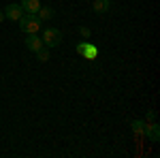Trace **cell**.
<instances>
[{
  "instance_id": "obj_10",
  "label": "cell",
  "mask_w": 160,
  "mask_h": 158,
  "mask_svg": "<svg viewBox=\"0 0 160 158\" xmlns=\"http://www.w3.org/2000/svg\"><path fill=\"white\" fill-rule=\"evenodd\" d=\"M130 128H132L135 135H143V130H145V120H132L130 122Z\"/></svg>"
},
{
  "instance_id": "obj_13",
  "label": "cell",
  "mask_w": 160,
  "mask_h": 158,
  "mask_svg": "<svg viewBox=\"0 0 160 158\" xmlns=\"http://www.w3.org/2000/svg\"><path fill=\"white\" fill-rule=\"evenodd\" d=\"M156 120V113L154 111H148V118H145V122H154Z\"/></svg>"
},
{
  "instance_id": "obj_14",
  "label": "cell",
  "mask_w": 160,
  "mask_h": 158,
  "mask_svg": "<svg viewBox=\"0 0 160 158\" xmlns=\"http://www.w3.org/2000/svg\"><path fill=\"white\" fill-rule=\"evenodd\" d=\"M4 22V11H0V24Z\"/></svg>"
},
{
  "instance_id": "obj_12",
  "label": "cell",
  "mask_w": 160,
  "mask_h": 158,
  "mask_svg": "<svg viewBox=\"0 0 160 158\" xmlns=\"http://www.w3.org/2000/svg\"><path fill=\"white\" fill-rule=\"evenodd\" d=\"M79 34H81L83 38H90V37H92V32H90V28H86V26H81V28H79Z\"/></svg>"
},
{
  "instance_id": "obj_3",
  "label": "cell",
  "mask_w": 160,
  "mask_h": 158,
  "mask_svg": "<svg viewBox=\"0 0 160 158\" xmlns=\"http://www.w3.org/2000/svg\"><path fill=\"white\" fill-rule=\"evenodd\" d=\"M75 49H77V54H79L81 58H86V60H96V56H98V47H96V45H92L90 41L79 43Z\"/></svg>"
},
{
  "instance_id": "obj_8",
  "label": "cell",
  "mask_w": 160,
  "mask_h": 158,
  "mask_svg": "<svg viewBox=\"0 0 160 158\" xmlns=\"http://www.w3.org/2000/svg\"><path fill=\"white\" fill-rule=\"evenodd\" d=\"M113 7V2L111 0H94V4H92V9H94V13H98V15H102V13H107Z\"/></svg>"
},
{
  "instance_id": "obj_6",
  "label": "cell",
  "mask_w": 160,
  "mask_h": 158,
  "mask_svg": "<svg viewBox=\"0 0 160 158\" xmlns=\"http://www.w3.org/2000/svg\"><path fill=\"white\" fill-rule=\"evenodd\" d=\"M26 47L37 54L38 49L43 47V38L38 37V34H28V37H26Z\"/></svg>"
},
{
  "instance_id": "obj_9",
  "label": "cell",
  "mask_w": 160,
  "mask_h": 158,
  "mask_svg": "<svg viewBox=\"0 0 160 158\" xmlns=\"http://www.w3.org/2000/svg\"><path fill=\"white\" fill-rule=\"evenodd\" d=\"M53 15H56V11H53L51 7H43V4H41V9H38V13H37V17L41 22H49V19H53Z\"/></svg>"
},
{
  "instance_id": "obj_1",
  "label": "cell",
  "mask_w": 160,
  "mask_h": 158,
  "mask_svg": "<svg viewBox=\"0 0 160 158\" xmlns=\"http://www.w3.org/2000/svg\"><path fill=\"white\" fill-rule=\"evenodd\" d=\"M17 22H19V30L26 32V34H37L41 30V24H43L37 15H30V13H24Z\"/></svg>"
},
{
  "instance_id": "obj_11",
  "label": "cell",
  "mask_w": 160,
  "mask_h": 158,
  "mask_svg": "<svg viewBox=\"0 0 160 158\" xmlns=\"http://www.w3.org/2000/svg\"><path fill=\"white\" fill-rule=\"evenodd\" d=\"M37 60L38 62H47V60H49V47L43 45V47L38 49V51H37Z\"/></svg>"
},
{
  "instance_id": "obj_4",
  "label": "cell",
  "mask_w": 160,
  "mask_h": 158,
  "mask_svg": "<svg viewBox=\"0 0 160 158\" xmlns=\"http://www.w3.org/2000/svg\"><path fill=\"white\" fill-rule=\"evenodd\" d=\"M22 15H24V9H22V4H15V2H11V4H7V7H4V19L17 22Z\"/></svg>"
},
{
  "instance_id": "obj_7",
  "label": "cell",
  "mask_w": 160,
  "mask_h": 158,
  "mask_svg": "<svg viewBox=\"0 0 160 158\" xmlns=\"http://www.w3.org/2000/svg\"><path fill=\"white\" fill-rule=\"evenodd\" d=\"M19 4H22L24 13H30V15H37L41 9V0H22Z\"/></svg>"
},
{
  "instance_id": "obj_2",
  "label": "cell",
  "mask_w": 160,
  "mask_h": 158,
  "mask_svg": "<svg viewBox=\"0 0 160 158\" xmlns=\"http://www.w3.org/2000/svg\"><path fill=\"white\" fill-rule=\"evenodd\" d=\"M43 45L45 47H58L62 43V32L58 30V28H45V32H43Z\"/></svg>"
},
{
  "instance_id": "obj_5",
  "label": "cell",
  "mask_w": 160,
  "mask_h": 158,
  "mask_svg": "<svg viewBox=\"0 0 160 158\" xmlns=\"http://www.w3.org/2000/svg\"><path fill=\"white\" fill-rule=\"evenodd\" d=\"M143 135L148 137L149 141L158 143V139H160V126L156 124V122H145V130H143Z\"/></svg>"
}]
</instances>
